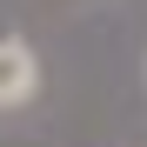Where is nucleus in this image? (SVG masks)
I'll list each match as a JSON object with an SVG mask.
<instances>
[{
    "label": "nucleus",
    "instance_id": "f257e3e1",
    "mask_svg": "<svg viewBox=\"0 0 147 147\" xmlns=\"http://www.w3.org/2000/svg\"><path fill=\"white\" fill-rule=\"evenodd\" d=\"M40 94V60L27 40H0V107H20Z\"/></svg>",
    "mask_w": 147,
    "mask_h": 147
}]
</instances>
